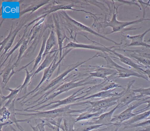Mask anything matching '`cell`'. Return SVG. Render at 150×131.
<instances>
[{"label": "cell", "mask_w": 150, "mask_h": 131, "mask_svg": "<svg viewBox=\"0 0 150 131\" xmlns=\"http://www.w3.org/2000/svg\"><path fill=\"white\" fill-rule=\"evenodd\" d=\"M89 78H90L88 77L85 79H82L81 81H78V82L71 81V82L63 84L60 86L56 87L53 90L50 91L49 92L47 93L46 94H44L38 99L31 103V105L37 104L36 105H35L32 107H28L26 109H22V110L16 109V111H23L25 110H30V109L34 108L35 107L38 106L44 103H46L49 100H52L59 94H61L63 93L68 91L72 89L80 87V86H86L87 85L95 84H97V81L96 79L88 81V80Z\"/></svg>", "instance_id": "6da1fadb"}, {"label": "cell", "mask_w": 150, "mask_h": 131, "mask_svg": "<svg viewBox=\"0 0 150 131\" xmlns=\"http://www.w3.org/2000/svg\"><path fill=\"white\" fill-rule=\"evenodd\" d=\"M71 105L65 106L59 108H55L52 110L46 111H34L33 110H25L24 111L33 112L31 114L16 113V115H24L25 116H29L30 118H38L40 119H50L58 118H64L65 116L74 113H81L88 111L89 107H87L84 109H71Z\"/></svg>", "instance_id": "7a4b0ae2"}, {"label": "cell", "mask_w": 150, "mask_h": 131, "mask_svg": "<svg viewBox=\"0 0 150 131\" xmlns=\"http://www.w3.org/2000/svg\"><path fill=\"white\" fill-rule=\"evenodd\" d=\"M123 94L96 101L88 100L84 102H78L71 105V106H73L89 104L91 106L89 107L88 110L91 112L94 113L99 111L105 112L109 107L118 104V100Z\"/></svg>", "instance_id": "3957f363"}, {"label": "cell", "mask_w": 150, "mask_h": 131, "mask_svg": "<svg viewBox=\"0 0 150 131\" xmlns=\"http://www.w3.org/2000/svg\"><path fill=\"white\" fill-rule=\"evenodd\" d=\"M97 54H98V57H102L105 59L107 62L108 65L107 66V67L108 68L114 69L117 72V75L118 77L127 78L130 77H136L144 79L145 80L150 82L149 77L146 75L140 74L138 72H136L135 71L123 67L115 63L111 59L110 57L107 55V52H102L101 53H97Z\"/></svg>", "instance_id": "277c9868"}, {"label": "cell", "mask_w": 150, "mask_h": 131, "mask_svg": "<svg viewBox=\"0 0 150 131\" xmlns=\"http://www.w3.org/2000/svg\"><path fill=\"white\" fill-rule=\"evenodd\" d=\"M96 57H98L97 53H96L93 56L88 59H87V60H85V61H81V62H78V63H75L69 66L68 68H67V69L64 72L61 73L60 75H59L57 77L55 78L54 79H53V80H52L49 84L47 85L46 86L44 87V88L39 89V91H38V93H37L35 95H34L33 97H31L28 100H26V101L23 102V104H26V102H28V100H30L33 99V98L36 97L38 95L42 94L43 93H44L45 92L47 91H49V90H51V89H52V88H53V89H55L56 87V86L59 84L60 82L63 81V79H64L65 77L67 75H68V73H70V72H71L73 70H75L77 67L80 66L81 65L86 63L87 61H89V60H91V59H93ZM53 89H52V90H53Z\"/></svg>", "instance_id": "5b68a950"}, {"label": "cell", "mask_w": 150, "mask_h": 131, "mask_svg": "<svg viewBox=\"0 0 150 131\" xmlns=\"http://www.w3.org/2000/svg\"><path fill=\"white\" fill-rule=\"evenodd\" d=\"M72 49H68L67 50V51H66L65 52V53L63 54V56H62V57H61V58H59V60L57 63V56L58 55L59 52V51L57 52V55H56V57H55L53 62L50 65V66H49L48 68H46V69L45 70L42 78V79H41L40 82H39L38 84V85L37 86L34 90H32L31 91L29 92L28 93H27L26 95H24V96H23L22 97H21V98L17 99V100H21V102H20V103L23 102L24 100H25L26 98H28V96L38 91V90L40 89V86H41V85H42L45 81H47V80H49V79L50 78L52 73L54 72L55 71L56 69L60 65V63H61V62H62L63 59L67 55L68 53L70 52Z\"/></svg>", "instance_id": "8992f818"}, {"label": "cell", "mask_w": 150, "mask_h": 131, "mask_svg": "<svg viewBox=\"0 0 150 131\" xmlns=\"http://www.w3.org/2000/svg\"><path fill=\"white\" fill-rule=\"evenodd\" d=\"M84 89V88L80 89L79 90L74 93L71 96H69L64 99L52 101L46 105H44L38 108L33 110L34 111H39V110L44 109V108H46V110H52V109L57 108L61 106H67L72 105V104L75 103L76 101H78V100L79 102L80 100H82L83 98L86 97L87 95L86 94L84 96L78 97V96L86 93L85 91L80 92Z\"/></svg>", "instance_id": "52a82bcc"}, {"label": "cell", "mask_w": 150, "mask_h": 131, "mask_svg": "<svg viewBox=\"0 0 150 131\" xmlns=\"http://www.w3.org/2000/svg\"><path fill=\"white\" fill-rule=\"evenodd\" d=\"M116 17L117 14L115 10L111 20L108 22L105 20L104 22L100 24L102 27L103 28L110 27L112 28V31L109 33L108 34L118 32L123 29L126 26L131 25V24H137L139 23L142 22L144 21H150V19H145L143 17L136 21H131V22H120L117 21Z\"/></svg>", "instance_id": "ba28073f"}, {"label": "cell", "mask_w": 150, "mask_h": 131, "mask_svg": "<svg viewBox=\"0 0 150 131\" xmlns=\"http://www.w3.org/2000/svg\"><path fill=\"white\" fill-rule=\"evenodd\" d=\"M149 96L145 97L143 99L139 100V103H137L135 105L129 106L128 107V108L125 111L122 112L120 114L114 116L111 120V123L115 124V125H118L121 123H123V121L128 120L131 118H133L137 114H138L136 113H132V111L140 105L144 104V103H146V101L149 98Z\"/></svg>", "instance_id": "9c48e42d"}, {"label": "cell", "mask_w": 150, "mask_h": 131, "mask_svg": "<svg viewBox=\"0 0 150 131\" xmlns=\"http://www.w3.org/2000/svg\"><path fill=\"white\" fill-rule=\"evenodd\" d=\"M134 81L135 80L131 81L128 84V87L125 89V92L119 98L118 102L119 105V108H122L135 100H140L145 98V96L140 94L139 95H136L133 90L130 91V87Z\"/></svg>", "instance_id": "30bf717a"}, {"label": "cell", "mask_w": 150, "mask_h": 131, "mask_svg": "<svg viewBox=\"0 0 150 131\" xmlns=\"http://www.w3.org/2000/svg\"><path fill=\"white\" fill-rule=\"evenodd\" d=\"M61 12L64 15V16L65 17L66 20L67 21V22H68L69 23H71V24H72V26H74V28L78 30L87 31V32H89V33L93 34V35H95V36H96L102 38H104V39H106V40H108V41H109V42H112V43H114L115 44L117 45H119V44L117 43L115 41H113V40L106 37L105 36H103V35L96 32V31H94L93 29H91L90 27H88V26L82 24L81 23L79 22H77L74 19H73L72 18L70 17L64 11H61Z\"/></svg>", "instance_id": "8fae6325"}, {"label": "cell", "mask_w": 150, "mask_h": 131, "mask_svg": "<svg viewBox=\"0 0 150 131\" xmlns=\"http://www.w3.org/2000/svg\"><path fill=\"white\" fill-rule=\"evenodd\" d=\"M116 46L112 47H106L102 45H95L93 44H85L79 43L75 42H71L68 43L65 46L63 47L64 49H88L96 50H99L102 52H107L110 53L112 49Z\"/></svg>", "instance_id": "7c38bea8"}, {"label": "cell", "mask_w": 150, "mask_h": 131, "mask_svg": "<svg viewBox=\"0 0 150 131\" xmlns=\"http://www.w3.org/2000/svg\"><path fill=\"white\" fill-rule=\"evenodd\" d=\"M119 105L117 104L116 106L112 110L108 112L104 113L100 115L98 117H95L92 119L86 121V123L88 124H97V125H115L114 123H111V120L113 118V114L117 108H119Z\"/></svg>", "instance_id": "4fadbf2b"}, {"label": "cell", "mask_w": 150, "mask_h": 131, "mask_svg": "<svg viewBox=\"0 0 150 131\" xmlns=\"http://www.w3.org/2000/svg\"><path fill=\"white\" fill-rule=\"evenodd\" d=\"M94 67L95 70L93 72H89L88 74L89 78L94 77L100 78L107 79V76L109 75H117V72L114 69H110L105 67H100V66H92Z\"/></svg>", "instance_id": "5bb4252c"}, {"label": "cell", "mask_w": 150, "mask_h": 131, "mask_svg": "<svg viewBox=\"0 0 150 131\" xmlns=\"http://www.w3.org/2000/svg\"><path fill=\"white\" fill-rule=\"evenodd\" d=\"M150 31V29L146 30L144 33L136 36H130L129 35H126V37L128 39H130L131 42L129 44L125 45V47L129 46H144L146 48L150 49V45L147 44L145 43L144 40V37Z\"/></svg>", "instance_id": "9a60e30c"}, {"label": "cell", "mask_w": 150, "mask_h": 131, "mask_svg": "<svg viewBox=\"0 0 150 131\" xmlns=\"http://www.w3.org/2000/svg\"><path fill=\"white\" fill-rule=\"evenodd\" d=\"M110 53L116 55L117 57L114 58H115L116 59L120 60L122 63H124L127 65L129 66H131V67H133L134 69H136L137 70L139 71L143 72L144 74H146V70L144 69L145 67L136 63L135 62H133L131 59L129 58L128 57L126 56H124V55H122V54H120V53L115 51V50H112Z\"/></svg>", "instance_id": "2e32d148"}, {"label": "cell", "mask_w": 150, "mask_h": 131, "mask_svg": "<svg viewBox=\"0 0 150 131\" xmlns=\"http://www.w3.org/2000/svg\"><path fill=\"white\" fill-rule=\"evenodd\" d=\"M55 21V27H56V32L57 34V40L58 41V44L59 45V58H61L63 56L62 52L63 49V43L65 38L69 39L66 35L64 29L60 26L58 21L56 20L54 16Z\"/></svg>", "instance_id": "e0dca14e"}, {"label": "cell", "mask_w": 150, "mask_h": 131, "mask_svg": "<svg viewBox=\"0 0 150 131\" xmlns=\"http://www.w3.org/2000/svg\"><path fill=\"white\" fill-rule=\"evenodd\" d=\"M12 58L10 59L6 66L1 71V75L2 77V84L5 88L8 82L10 80L12 76L16 73L14 68L15 67L14 63L12 64Z\"/></svg>", "instance_id": "ac0fdd59"}, {"label": "cell", "mask_w": 150, "mask_h": 131, "mask_svg": "<svg viewBox=\"0 0 150 131\" xmlns=\"http://www.w3.org/2000/svg\"><path fill=\"white\" fill-rule=\"evenodd\" d=\"M21 85L19 86L18 87H16L15 89H11V88H9V87H6V90L10 91V93L7 96L2 95V93H1V106H2V104L6 100H8L6 103L4 105H3L8 107L12 104V102L14 100H16L19 93L21 92L20 87H21Z\"/></svg>", "instance_id": "d6986e66"}, {"label": "cell", "mask_w": 150, "mask_h": 131, "mask_svg": "<svg viewBox=\"0 0 150 131\" xmlns=\"http://www.w3.org/2000/svg\"><path fill=\"white\" fill-rule=\"evenodd\" d=\"M59 49L56 50L52 51L51 52L48 53L46 55L45 57V58L44 60L42 63L40 65V66L38 67L36 70L35 71L34 73H33V76H32V78L37 75L38 73L48 68L50 65L52 63L57 55V52L58 51Z\"/></svg>", "instance_id": "ffe728a7"}, {"label": "cell", "mask_w": 150, "mask_h": 131, "mask_svg": "<svg viewBox=\"0 0 150 131\" xmlns=\"http://www.w3.org/2000/svg\"><path fill=\"white\" fill-rule=\"evenodd\" d=\"M116 88L114 89H110V90H108V91H101L98 92L94 94H92L90 96H88L86 98H83L82 100H86L90 99L93 98H104V99L108 98H110V97H114V96H118V95H122L124 93L125 91V89H124L122 91L121 93L116 92L115 93H113V92L115 90Z\"/></svg>", "instance_id": "44dd1931"}, {"label": "cell", "mask_w": 150, "mask_h": 131, "mask_svg": "<svg viewBox=\"0 0 150 131\" xmlns=\"http://www.w3.org/2000/svg\"><path fill=\"white\" fill-rule=\"evenodd\" d=\"M57 37L56 36V32L54 31V29L52 28L51 31L50 35H49L47 41H46L45 49V50L44 53L43 55V58H45L46 55L50 52L51 49L53 48L54 45H56L57 43Z\"/></svg>", "instance_id": "7402d4cb"}, {"label": "cell", "mask_w": 150, "mask_h": 131, "mask_svg": "<svg viewBox=\"0 0 150 131\" xmlns=\"http://www.w3.org/2000/svg\"><path fill=\"white\" fill-rule=\"evenodd\" d=\"M103 111L96 112H91L89 110L80 113V114L74 115V116H77L76 118V122H79L84 121L90 120L95 117H98L102 114L104 113Z\"/></svg>", "instance_id": "603a6c76"}, {"label": "cell", "mask_w": 150, "mask_h": 131, "mask_svg": "<svg viewBox=\"0 0 150 131\" xmlns=\"http://www.w3.org/2000/svg\"><path fill=\"white\" fill-rule=\"evenodd\" d=\"M74 115L70 114L63 118V126L64 131H74L76 123V118H74Z\"/></svg>", "instance_id": "cb8c5ba5"}, {"label": "cell", "mask_w": 150, "mask_h": 131, "mask_svg": "<svg viewBox=\"0 0 150 131\" xmlns=\"http://www.w3.org/2000/svg\"><path fill=\"white\" fill-rule=\"evenodd\" d=\"M48 33H46L44 36L43 40L42 43V46H41V49H40V52L38 53V55L37 56L36 58L35 59V64H34V66L32 70L30 71L31 73H33V72L35 71L36 67H37L38 65L39 64L40 62H41L42 58H43V55L44 53L45 50V45H46V41H47V38L48 37Z\"/></svg>", "instance_id": "d4e9b609"}, {"label": "cell", "mask_w": 150, "mask_h": 131, "mask_svg": "<svg viewBox=\"0 0 150 131\" xmlns=\"http://www.w3.org/2000/svg\"><path fill=\"white\" fill-rule=\"evenodd\" d=\"M26 22H23L21 24L17 26V27L16 28V29H15V30L14 31H13V35H12L11 38H10L9 41L6 44V46H5L4 49H3V50L4 51L3 53L1 54V58H2L3 56H5V55L6 54L7 52L8 51V50L11 48L13 43L14 40L15 38L16 37V35H17V33L19 32V31H20V30L21 29V28L24 26V24H25Z\"/></svg>", "instance_id": "484cf974"}, {"label": "cell", "mask_w": 150, "mask_h": 131, "mask_svg": "<svg viewBox=\"0 0 150 131\" xmlns=\"http://www.w3.org/2000/svg\"><path fill=\"white\" fill-rule=\"evenodd\" d=\"M103 126V125L88 124L86 122H83L81 124L75 125L74 131H90L98 129Z\"/></svg>", "instance_id": "4316f807"}, {"label": "cell", "mask_w": 150, "mask_h": 131, "mask_svg": "<svg viewBox=\"0 0 150 131\" xmlns=\"http://www.w3.org/2000/svg\"><path fill=\"white\" fill-rule=\"evenodd\" d=\"M150 115V110L144 112L142 114H137L136 116L133 117V118H132L130 119L125 121V122L121 123L120 125H132V124H133V123H135V122H137V121L142 120L146 118H147Z\"/></svg>", "instance_id": "83f0119b"}, {"label": "cell", "mask_w": 150, "mask_h": 131, "mask_svg": "<svg viewBox=\"0 0 150 131\" xmlns=\"http://www.w3.org/2000/svg\"><path fill=\"white\" fill-rule=\"evenodd\" d=\"M30 38H28V39L26 38L24 42L20 46V49H19V55H18V57H17V60L16 61L15 63H14L15 67L18 66L21 62V60L22 58L23 57L24 55V53L27 50V48H28V45L29 40Z\"/></svg>", "instance_id": "f1b7e54d"}, {"label": "cell", "mask_w": 150, "mask_h": 131, "mask_svg": "<svg viewBox=\"0 0 150 131\" xmlns=\"http://www.w3.org/2000/svg\"><path fill=\"white\" fill-rule=\"evenodd\" d=\"M49 1H44L36 3V4H32V5H30V6L28 8L23 10L21 12V15H23V14H25L27 12H31L30 13V14L33 13L34 11L38 9L39 8L42 7V6H43V5H45L46 3H49Z\"/></svg>", "instance_id": "f546056e"}, {"label": "cell", "mask_w": 150, "mask_h": 131, "mask_svg": "<svg viewBox=\"0 0 150 131\" xmlns=\"http://www.w3.org/2000/svg\"><path fill=\"white\" fill-rule=\"evenodd\" d=\"M11 112L6 107H1V121L2 122L9 121L11 116Z\"/></svg>", "instance_id": "4dcf8cb0"}, {"label": "cell", "mask_w": 150, "mask_h": 131, "mask_svg": "<svg viewBox=\"0 0 150 131\" xmlns=\"http://www.w3.org/2000/svg\"><path fill=\"white\" fill-rule=\"evenodd\" d=\"M25 70L26 72V78H25L23 84L21 86V87H20L21 92L23 90H26V91H27V87L30 84L31 80L32 79L33 73H31L29 71L27 68H25Z\"/></svg>", "instance_id": "1f68e13d"}, {"label": "cell", "mask_w": 150, "mask_h": 131, "mask_svg": "<svg viewBox=\"0 0 150 131\" xmlns=\"http://www.w3.org/2000/svg\"><path fill=\"white\" fill-rule=\"evenodd\" d=\"M130 56L132 57L134 59L137 60V61H138L139 62L142 63L145 65L150 66V60L146 58L143 57H139L138 56H134V55L131 54L129 55Z\"/></svg>", "instance_id": "d6a6232c"}, {"label": "cell", "mask_w": 150, "mask_h": 131, "mask_svg": "<svg viewBox=\"0 0 150 131\" xmlns=\"http://www.w3.org/2000/svg\"><path fill=\"white\" fill-rule=\"evenodd\" d=\"M135 93H139L140 94L144 96H150V87L147 88H139L133 90Z\"/></svg>", "instance_id": "836d02e7"}, {"label": "cell", "mask_w": 150, "mask_h": 131, "mask_svg": "<svg viewBox=\"0 0 150 131\" xmlns=\"http://www.w3.org/2000/svg\"><path fill=\"white\" fill-rule=\"evenodd\" d=\"M46 121V125L48 126L50 128H51L52 131H60L61 127L59 126L54 125H52L50 123H49L46 121Z\"/></svg>", "instance_id": "e575fe53"}, {"label": "cell", "mask_w": 150, "mask_h": 131, "mask_svg": "<svg viewBox=\"0 0 150 131\" xmlns=\"http://www.w3.org/2000/svg\"><path fill=\"white\" fill-rule=\"evenodd\" d=\"M140 127H141L140 129H137L135 131H150V124Z\"/></svg>", "instance_id": "d590c367"}, {"label": "cell", "mask_w": 150, "mask_h": 131, "mask_svg": "<svg viewBox=\"0 0 150 131\" xmlns=\"http://www.w3.org/2000/svg\"><path fill=\"white\" fill-rule=\"evenodd\" d=\"M16 126H17V127H18V128H19V130H20L21 131H24V130H23V128L20 125H19V124H16ZM12 129L13 130V131H17V130H16L15 128H13V127H12Z\"/></svg>", "instance_id": "8d00e7d4"}, {"label": "cell", "mask_w": 150, "mask_h": 131, "mask_svg": "<svg viewBox=\"0 0 150 131\" xmlns=\"http://www.w3.org/2000/svg\"><path fill=\"white\" fill-rule=\"evenodd\" d=\"M30 127H31L33 131H40L37 125L35 126H33L30 125Z\"/></svg>", "instance_id": "74e56055"}, {"label": "cell", "mask_w": 150, "mask_h": 131, "mask_svg": "<svg viewBox=\"0 0 150 131\" xmlns=\"http://www.w3.org/2000/svg\"><path fill=\"white\" fill-rule=\"evenodd\" d=\"M146 74L148 75V77L150 79V70L148 69H146Z\"/></svg>", "instance_id": "f35d334b"}]
</instances>
